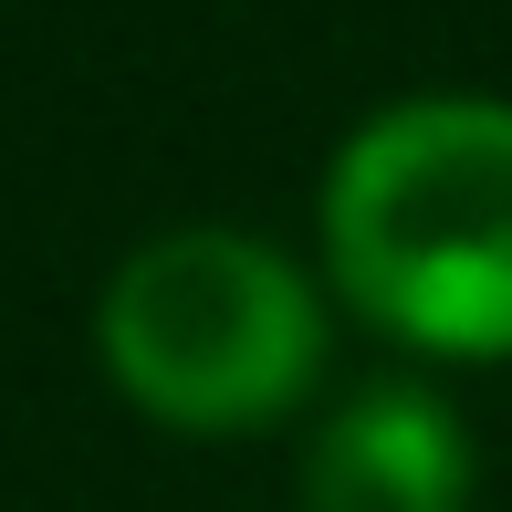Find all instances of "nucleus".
<instances>
[{
    "mask_svg": "<svg viewBox=\"0 0 512 512\" xmlns=\"http://www.w3.org/2000/svg\"><path fill=\"white\" fill-rule=\"evenodd\" d=\"M324 272L377 335L450 366L512 356V105L408 95L324 168Z\"/></svg>",
    "mask_w": 512,
    "mask_h": 512,
    "instance_id": "obj_1",
    "label": "nucleus"
},
{
    "mask_svg": "<svg viewBox=\"0 0 512 512\" xmlns=\"http://www.w3.org/2000/svg\"><path fill=\"white\" fill-rule=\"evenodd\" d=\"M95 345H105V377L157 429L241 439L304 408V387L324 377V293L272 241L189 220L115 262L95 304Z\"/></svg>",
    "mask_w": 512,
    "mask_h": 512,
    "instance_id": "obj_2",
    "label": "nucleus"
},
{
    "mask_svg": "<svg viewBox=\"0 0 512 512\" xmlns=\"http://www.w3.org/2000/svg\"><path fill=\"white\" fill-rule=\"evenodd\" d=\"M481 450L460 408L418 377L356 387L304 450V512H471Z\"/></svg>",
    "mask_w": 512,
    "mask_h": 512,
    "instance_id": "obj_3",
    "label": "nucleus"
}]
</instances>
